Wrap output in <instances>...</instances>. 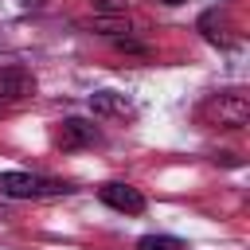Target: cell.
<instances>
[{
	"mask_svg": "<svg viewBox=\"0 0 250 250\" xmlns=\"http://www.w3.org/2000/svg\"><path fill=\"white\" fill-rule=\"evenodd\" d=\"M0 195H8V199H55V195H70V184L55 180V176H39V172H0Z\"/></svg>",
	"mask_w": 250,
	"mask_h": 250,
	"instance_id": "6da1fadb",
	"label": "cell"
},
{
	"mask_svg": "<svg viewBox=\"0 0 250 250\" xmlns=\"http://www.w3.org/2000/svg\"><path fill=\"white\" fill-rule=\"evenodd\" d=\"M203 113H215L219 129H242V125L250 121V102H246V94H238V90H223L219 98H211V102L203 105Z\"/></svg>",
	"mask_w": 250,
	"mask_h": 250,
	"instance_id": "7a4b0ae2",
	"label": "cell"
},
{
	"mask_svg": "<svg viewBox=\"0 0 250 250\" xmlns=\"http://www.w3.org/2000/svg\"><path fill=\"white\" fill-rule=\"evenodd\" d=\"M98 199H102L105 207L121 211V215H141V211H145V195H141L133 184H121V180L102 184V188H98Z\"/></svg>",
	"mask_w": 250,
	"mask_h": 250,
	"instance_id": "3957f363",
	"label": "cell"
},
{
	"mask_svg": "<svg viewBox=\"0 0 250 250\" xmlns=\"http://www.w3.org/2000/svg\"><path fill=\"white\" fill-rule=\"evenodd\" d=\"M35 94V74L27 66H0V102H23Z\"/></svg>",
	"mask_w": 250,
	"mask_h": 250,
	"instance_id": "277c9868",
	"label": "cell"
},
{
	"mask_svg": "<svg viewBox=\"0 0 250 250\" xmlns=\"http://www.w3.org/2000/svg\"><path fill=\"white\" fill-rule=\"evenodd\" d=\"M98 125L90 121V117H66L62 121V129H59V148H86V145H98Z\"/></svg>",
	"mask_w": 250,
	"mask_h": 250,
	"instance_id": "5b68a950",
	"label": "cell"
},
{
	"mask_svg": "<svg viewBox=\"0 0 250 250\" xmlns=\"http://www.w3.org/2000/svg\"><path fill=\"white\" fill-rule=\"evenodd\" d=\"M137 250H188V246L176 234H141L137 238Z\"/></svg>",
	"mask_w": 250,
	"mask_h": 250,
	"instance_id": "8992f818",
	"label": "cell"
},
{
	"mask_svg": "<svg viewBox=\"0 0 250 250\" xmlns=\"http://www.w3.org/2000/svg\"><path fill=\"white\" fill-rule=\"evenodd\" d=\"M90 109H94V113H125V102H121L117 94L102 90V94H90Z\"/></svg>",
	"mask_w": 250,
	"mask_h": 250,
	"instance_id": "52a82bcc",
	"label": "cell"
},
{
	"mask_svg": "<svg viewBox=\"0 0 250 250\" xmlns=\"http://www.w3.org/2000/svg\"><path fill=\"white\" fill-rule=\"evenodd\" d=\"M129 4H133V0H90V8H94L98 16H125Z\"/></svg>",
	"mask_w": 250,
	"mask_h": 250,
	"instance_id": "ba28073f",
	"label": "cell"
},
{
	"mask_svg": "<svg viewBox=\"0 0 250 250\" xmlns=\"http://www.w3.org/2000/svg\"><path fill=\"white\" fill-rule=\"evenodd\" d=\"M20 4H23V8H43L47 0H20Z\"/></svg>",
	"mask_w": 250,
	"mask_h": 250,
	"instance_id": "9c48e42d",
	"label": "cell"
},
{
	"mask_svg": "<svg viewBox=\"0 0 250 250\" xmlns=\"http://www.w3.org/2000/svg\"><path fill=\"white\" fill-rule=\"evenodd\" d=\"M160 4H184V0H160Z\"/></svg>",
	"mask_w": 250,
	"mask_h": 250,
	"instance_id": "30bf717a",
	"label": "cell"
}]
</instances>
